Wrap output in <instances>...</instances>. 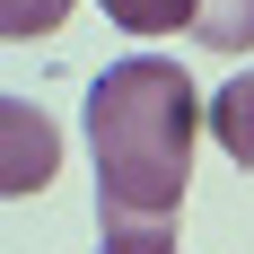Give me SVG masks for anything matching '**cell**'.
Instances as JSON below:
<instances>
[{
  "label": "cell",
  "instance_id": "6da1fadb",
  "mask_svg": "<svg viewBox=\"0 0 254 254\" xmlns=\"http://www.w3.org/2000/svg\"><path fill=\"white\" fill-rule=\"evenodd\" d=\"M210 105L184 62L131 53L88 79V158H97V219L114 254H176V210L193 184V140Z\"/></svg>",
  "mask_w": 254,
  "mask_h": 254
},
{
  "label": "cell",
  "instance_id": "7a4b0ae2",
  "mask_svg": "<svg viewBox=\"0 0 254 254\" xmlns=\"http://www.w3.org/2000/svg\"><path fill=\"white\" fill-rule=\"evenodd\" d=\"M9 193H44L53 184V167H62V140H53V123L35 114L26 97H9Z\"/></svg>",
  "mask_w": 254,
  "mask_h": 254
},
{
  "label": "cell",
  "instance_id": "3957f363",
  "mask_svg": "<svg viewBox=\"0 0 254 254\" xmlns=\"http://www.w3.org/2000/svg\"><path fill=\"white\" fill-rule=\"evenodd\" d=\"M210 140L254 176V70H237L228 88H210Z\"/></svg>",
  "mask_w": 254,
  "mask_h": 254
},
{
  "label": "cell",
  "instance_id": "277c9868",
  "mask_svg": "<svg viewBox=\"0 0 254 254\" xmlns=\"http://www.w3.org/2000/svg\"><path fill=\"white\" fill-rule=\"evenodd\" d=\"M193 44L202 53H254V0H202L193 9Z\"/></svg>",
  "mask_w": 254,
  "mask_h": 254
},
{
  "label": "cell",
  "instance_id": "5b68a950",
  "mask_svg": "<svg viewBox=\"0 0 254 254\" xmlns=\"http://www.w3.org/2000/svg\"><path fill=\"white\" fill-rule=\"evenodd\" d=\"M193 9H202V0H105V18L123 26V35H167V26L193 35Z\"/></svg>",
  "mask_w": 254,
  "mask_h": 254
},
{
  "label": "cell",
  "instance_id": "8992f818",
  "mask_svg": "<svg viewBox=\"0 0 254 254\" xmlns=\"http://www.w3.org/2000/svg\"><path fill=\"white\" fill-rule=\"evenodd\" d=\"M62 18H70V0H0V35H9V44H35V35H53Z\"/></svg>",
  "mask_w": 254,
  "mask_h": 254
},
{
  "label": "cell",
  "instance_id": "52a82bcc",
  "mask_svg": "<svg viewBox=\"0 0 254 254\" xmlns=\"http://www.w3.org/2000/svg\"><path fill=\"white\" fill-rule=\"evenodd\" d=\"M97 254H114V246H97Z\"/></svg>",
  "mask_w": 254,
  "mask_h": 254
}]
</instances>
